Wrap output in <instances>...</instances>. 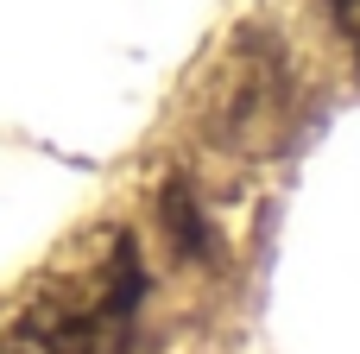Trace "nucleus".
Listing matches in <instances>:
<instances>
[{"instance_id": "nucleus-3", "label": "nucleus", "mask_w": 360, "mask_h": 354, "mask_svg": "<svg viewBox=\"0 0 360 354\" xmlns=\"http://www.w3.org/2000/svg\"><path fill=\"white\" fill-rule=\"evenodd\" d=\"M329 13H335V25H342V38H348V51L360 57V0H329Z\"/></svg>"}, {"instance_id": "nucleus-1", "label": "nucleus", "mask_w": 360, "mask_h": 354, "mask_svg": "<svg viewBox=\"0 0 360 354\" xmlns=\"http://www.w3.org/2000/svg\"><path fill=\"white\" fill-rule=\"evenodd\" d=\"M146 272L139 247L120 228L76 241L0 323V354H120Z\"/></svg>"}, {"instance_id": "nucleus-2", "label": "nucleus", "mask_w": 360, "mask_h": 354, "mask_svg": "<svg viewBox=\"0 0 360 354\" xmlns=\"http://www.w3.org/2000/svg\"><path fill=\"white\" fill-rule=\"evenodd\" d=\"M202 133L221 152L259 158L278 152L285 120H291V82H285V57L266 38H234L215 63V76L202 82Z\"/></svg>"}]
</instances>
